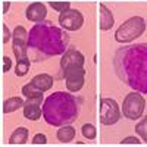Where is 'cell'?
I'll use <instances>...</instances> for the list:
<instances>
[{"label": "cell", "instance_id": "obj_10", "mask_svg": "<svg viewBox=\"0 0 147 147\" xmlns=\"http://www.w3.org/2000/svg\"><path fill=\"white\" fill-rule=\"evenodd\" d=\"M84 55L75 49H68V50L62 55V59H60V68L66 69L71 66H84Z\"/></svg>", "mask_w": 147, "mask_h": 147}, {"label": "cell", "instance_id": "obj_15", "mask_svg": "<svg viewBox=\"0 0 147 147\" xmlns=\"http://www.w3.org/2000/svg\"><path fill=\"white\" fill-rule=\"evenodd\" d=\"M30 136V131L25 127H18L13 132L10 134L9 137V144L12 146H16V144H25Z\"/></svg>", "mask_w": 147, "mask_h": 147}, {"label": "cell", "instance_id": "obj_18", "mask_svg": "<svg viewBox=\"0 0 147 147\" xmlns=\"http://www.w3.org/2000/svg\"><path fill=\"white\" fill-rule=\"evenodd\" d=\"M56 137H57L59 141H62V143H69V141H72L74 138H75V128L68 125V124L62 125L57 129Z\"/></svg>", "mask_w": 147, "mask_h": 147}, {"label": "cell", "instance_id": "obj_23", "mask_svg": "<svg viewBox=\"0 0 147 147\" xmlns=\"http://www.w3.org/2000/svg\"><path fill=\"white\" fill-rule=\"evenodd\" d=\"M2 31H3V37H2V43L3 44H6L10 38H12V32L9 31V28H7V25L6 24H2Z\"/></svg>", "mask_w": 147, "mask_h": 147}, {"label": "cell", "instance_id": "obj_2", "mask_svg": "<svg viewBox=\"0 0 147 147\" xmlns=\"http://www.w3.org/2000/svg\"><path fill=\"white\" fill-rule=\"evenodd\" d=\"M68 46V35L59 28L50 25V22L35 24L28 35V47L41 53V57L63 55Z\"/></svg>", "mask_w": 147, "mask_h": 147}, {"label": "cell", "instance_id": "obj_13", "mask_svg": "<svg viewBox=\"0 0 147 147\" xmlns=\"http://www.w3.org/2000/svg\"><path fill=\"white\" fill-rule=\"evenodd\" d=\"M43 93L40 88H37L34 84L28 82L27 85H24L22 87V94L27 97V102L25 103H38L41 105L43 102Z\"/></svg>", "mask_w": 147, "mask_h": 147}, {"label": "cell", "instance_id": "obj_22", "mask_svg": "<svg viewBox=\"0 0 147 147\" xmlns=\"http://www.w3.org/2000/svg\"><path fill=\"white\" fill-rule=\"evenodd\" d=\"M49 5H50V7H53L56 12H59V13H62V12H65L71 7L69 2H50Z\"/></svg>", "mask_w": 147, "mask_h": 147}, {"label": "cell", "instance_id": "obj_4", "mask_svg": "<svg viewBox=\"0 0 147 147\" xmlns=\"http://www.w3.org/2000/svg\"><path fill=\"white\" fill-rule=\"evenodd\" d=\"M146 31V21L141 16H131L115 31V40L121 44L131 43Z\"/></svg>", "mask_w": 147, "mask_h": 147}, {"label": "cell", "instance_id": "obj_20", "mask_svg": "<svg viewBox=\"0 0 147 147\" xmlns=\"http://www.w3.org/2000/svg\"><path fill=\"white\" fill-rule=\"evenodd\" d=\"M81 132H82L84 138H87V140H94L97 136V129L93 124H84L81 128Z\"/></svg>", "mask_w": 147, "mask_h": 147}, {"label": "cell", "instance_id": "obj_6", "mask_svg": "<svg viewBox=\"0 0 147 147\" xmlns=\"http://www.w3.org/2000/svg\"><path fill=\"white\" fill-rule=\"evenodd\" d=\"M121 119V109L113 99L103 97L100 99V124L113 125Z\"/></svg>", "mask_w": 147, "mask_h": 147}, {"label": "cell", "instance_id": "obj_11", "mask_svg": "<svg viewBox=\"0 0 147 147\" xmlns=\"http://www.w3.org/2000/svg\"><path fill=\"white\" fill-rule=\"evenodd\" d=\"M25 16L28 21L31 22H43L47 16V9H46V5L41 3V2H34L31 3L27 10H25Z\"/></svg>", "mask_w": 147, "mask_h": 147}, {"label": "cell", "instance_id": "obj_21", "mask_svg": "<svg viewBox=\"0 0 147 147\" xmlns=\"http://www.w3.org/2000/svg\"><path fill=\"white\" fill-rule=\"evenodd\" d=\"M134 129H136V132L143 138V141L147 143V116L143 118L138 124L136 125V128H134Z\"/></svg>", "mask_w": 147, "mask_h": 147}, {"label": "cell", "instance_id": "obj_3", "mask_svg": "<svg viewBox=\"0 0 147 147\" xmlns=\"http://www.w3.org/2000/svg\"><path fill=\"white\" fill-rule=\"evenodd\" d=\"M78 103L71 94L57 91L49 96L43 106V116L49 125L62 127L77 119Z\"/></svg>", "mask_w": 147, "mask_h": 147}, {"label": "cell", "instance_id": "obj_19", "mask_svg": "<svg viewBox=\"0 0 147 147\" xmlns=\"http://www.w3.org/2000/svg\"><path fill=\"white\" fill-rule=\"evenodd\" d=\"M31 66V60L30 57H22V59H16V66H15V75L16 77H25Z\"/></svg>", "mask_w": 147, "mask_h": 147}, {"label": "cell", "instance_id": "obj_17", "mask_svg": "<svg viewBox=\"0 0 147 147\" xmlns=\"http://www.w3.org/2000/svg\"><path fill=\"white\" fill-rule=\"evenodd\" d=\"M24 106H25V100L22 97H10L3 102V113H12Z\"/></svg>", "mask_w": 147, "mask_h": 147}, {"label": "cell", "instance_id": "obj_16", "mask_svg": "<svg viewBox=\"0 0 147 147\" xmlns=\"http://www.w3.org/2000/svg\"><path fill=\"white\" fill-rule=\"evenodd\" d=\"M41 105L38 103H25L24 106V118H27L28 121H38L41 118V113L43 110L40 107Z\"/></svg>", "mask_w": 147, "mask_h": 147}, {"label": "cell", "instance_id": "obj_1", "mask_svg": "<svg viewBox=\"0 0 147 147\" xmlns=\"http://www.w3.org/2000/svg\"><path fill=\"white\" fill-rule=\"evenodd\" d=\"M113 66L125 84L147 93V43L119 49L113 59Z\"/></svg>", "mask_w": 147, "mask_h": 147}, {"label": "cell", "instance_id": "obj_25", "mask_svg": "<svg viewBox=\"0 0 147 147\" xmlns=\"http://www.w3.org/2000/svg\"><path fill=\"white\" fill-rule=\"evenodd\" d=\"M121 144L122 146H127V144H136V146H138V144H141V141L137 137H127V138H124L121 141Z\"/></svg>", "mask_w": 147, "mask_h": 147}, {"label": "cell", "instance_id": "obj_12", "mask_svg": "<svg viewBox=\"0 0 147 147\" xmlns=\"http://www.w3.org/2000/svg\"><path fill=\"white\" fill-rule=\"evenodd\" d=\"M99 12H100V22H99L100 31H109L115 24V18H113L112 10H110L106 5L100 3L99 5Z\"/></svg>", "mask_w": 147, "mask_h": 147}, {"label": "cell", "instance_id": "obj_14", "mask_svg": "<svg viewBox=\"0 0 147 147\" xmlns=\"http://www.w3.org/2000/svg\"><path fill=\"white\" fill-rule=\"evenodd\" d=\"M53 77L49 74H38L31 80V84H34L37 88H40L41 91H49L53 87Z\"/></svg>", "mask_w": 147, "mask_h": 147}, {"label": "cell", "instance_id": "obj_24", "mask_svg": "<svg viewBox=\"0 0 147 147\" xmlns=\"http://www.w3.org/2000/svg\"><path fill=\"white\" fill-rule=\"evenodd\" d=\"M32 144H35V146H38V144H46L47 143V137L44 136V134H35V136L32 137V141H31Z\"/></svg>", "mask_w": 147, "mask_h": 147}, {"label": "cell", "instance_id": "obj_5", "mask_svg": "<svg viewBox=\"0 0 147 147\" xmlns=\"http://www.w3.org/2000/svg\"><path fill=\"white\" fill-rule=\"evenodd\" d=\"M146 107V100L138 91H132L125 96L124 103H122V113L125 118L131 121H137L141 118Z\"/></svg>", "mask_w": 147, "mask_h": 147}, {"label": "cell", "instance_id": "obj_26", "mask_svg": "<svg viewBox=\"0 0 147 147\" xmlns=\"http://www.w3.org/2000/svg\"><path fill=\"white\" fill-rule=\"evenodd\" d=\"M3 68H2V71L6 74V72H9L10 71V68H12V59L10 57H7V56H3Z\"/></svg>", "mask_w": 147, "mask_h": 147}, {"label": "cell", "instance_id": "obj_27", "mask_svg": "<svg viewBox=\"0 0 147 147\" xmlns=\"http://www.w3.org/2000/svg\"><path fill=\"white\" fill-rule=\"evenodd\" d=\"M9 7H10V2H3V13H6Z\"/></svg>", "mask_w": 147, "mask_h": 147}, {"label": "cell", "instance_id": "obj_8", "mask_svg": "<svg viewBox=\"0 0 147 147\" xmlns=\"http://www.w3.org/2000/svg\"><path fill=\"white\" fill-rule=\"evenodd\" d=\"M12 38H13V44H12V49H13V55L16 56V59H22L27 57L28 55V32L27 30L18 25L13 32H12Z\"/></svg>", "mask_w": 147, "mask_h": 147}, {"label": "cell", "instance_id": "obj_7", "mask_svg": "<svg viewBox=\"0 0 147 147\" xmlns=\"http://www.w3.org/2000/svg\"><path fill=\"white\" fill-rule=\"evenodd\" d=\"M63 78L66 82V88L71 93H78L84 87V78H85V69L84 66H71L62 69Z\"/></svg>", "mask_w": 147, "mask_h": 147}, {"label": "cell", "instance_id": "obj_9", "mask_svg": "<svg viewBox=\"0 0 147 147\" xmlns=\"http://www.w3.org/2000/svg\"><path fill=\"white\" fill-rule=\"evenodd\" d=\"M59 24L60 27L65 28L66 31H77L82 27L84 24V16L80 10L77 9H68L59 15Z\"/></svg>", "mask_w": 147, "mask_h": 147}]
</instances>
